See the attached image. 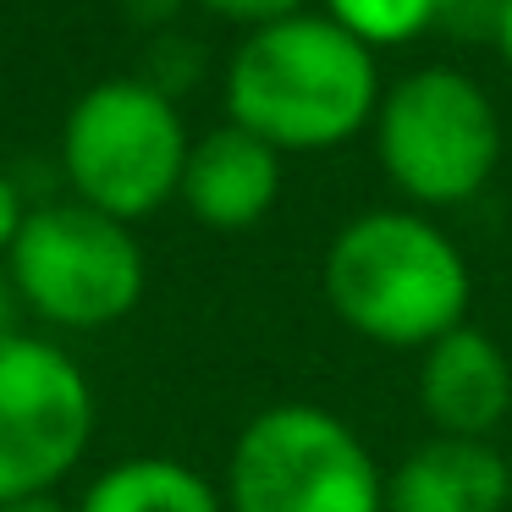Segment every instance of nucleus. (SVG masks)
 <instances>
[{
    "mask_svg": "<svg viewBox=\"0 0 512 512\" xmlns=\"http://www.w3.org/2000/svg\"><path fill=\"white\" fill-rule=\"evenodd\" d=\"M496 50L501 61L512 67V0H501V23H496Z\"/></svg>",
    "mask_w": 512,
    "mask_h": 512,
    "instance_id": "a211bd4d",
    "label": "nucleus"
},
{
    "mask_svg": "<svg viewBox=\"0 0 512 512\" xmlns=\"http://www.w3.org/2000/svg\"><path fill=\"white\" fill-rule=\"evenodd\" d=\"M94 441V386L61 342L0 336V501L56 490Z\"/></svg>",
    "mask_w": 512,
    "mask_h": 512,
    "instance_id": "0eeeda50",
    "label": "nucleus"
},
{
    "mask_svg": "<svg viewBox=\"0 0 512 512\" xmlns=\"http://www.w3.org/2000/svg\"><path fill=\"white\" fill-rule=\"evenodd\" d=\"M435 12H441V0H325V17L342 23L347 34H353L358 45H369L375 56L430 34Z\"/></svg>",
    "mask_w": 512,
    "mask_h": 512,
    "instance_id": "f8f14e48",
    "label": "nucleus"
},
{
    "mask_svg": "<svg viewBox=\"0 0 512 512\" xmlns=\"http://www.w3.org/2000/svg\"><path fill=\"white\" fill-rule=\"evenodd\" d=\"M507 463H512V457H507Z\"/></svg>",
    "mask_w": 512,
    "mask_h": 512,
    "instance_id": "6ab92c4d",
    "label": "nucleus"
},
{
    "mask_svg": "<svg viewBox=\"0 0 512 512\" xmlns=\"http://www.w3.org/2000/svg\"><path fill=\"white\" fill-rule=\"evenodd\" d=\"M226 512H386V474L342 413L276 402L237 435Z\"/></svg>",
    "mask_w": 512,
    "mask_h": 512,
    "instance_id": "39448f33",
    "label": "nucleus"
},
{
    "mask_svg": "<svg viewBox=\"0 0 512 512\" xmlns=\"http://www.w3.org/2000/svg\"><path fill=\"white\" fill-rule=\"evenodd\" d=\"M23 215H28L23 193H17V182L0 171V265H6V254H12L17 232H23Z\"/></svg>",
    "mask_w": 512,
    "mask_h": 512,
    "instance_id": "2eb2a0df",
    "label": "nucleus"
},
{
    "mask_svg": "<svg viewBox=\"0 0 512 512\" xmlns=\"http://www.w3.org/2000/svg\"><path fill=\"white\" fill-rule=\"evenodd\" d=\"M496 23H501V0H441L435 28H446L452 39H490L496 45Z\"/></svg>",
    "mask_w": 512,
    "mask_h": 512,
    "instance_id": "ddd939ff",
    "label": "nucleus"
},
{
    "mask_svg": "<svg viewBox=\"0 0 512 512\" xmlns=\"http://www.w3.org/2000/svg\"><path fill=\"white\" fill-rule=\"evenodd\" d=\"M512 463L490 441L430 435L386 474V512H507Z\"/></svg>",
    "mask_w": 512,
    "mask_h": 512,
    "instance_id": "9d476101",
    "label": "nucleus"
},
{
    "mask_svg": "<svg viewBox=\"0 0 512 512\" xmlns=\"http://www.w3.org/2000/svg\"><path fill=\"white\" fill-rule=\"evenodd\" d=\"M6 331H23V298H17L12 276H6V265H0V336Z\"/></svg>",
    "mask_w": 512,
    "mask_h": 512,
    "instance_id": "dca6fc26",
    "label": "nucleus"
},
{
    "mask_svg": "<svg viewBox=\"0 0 512 512\" xmlns=\"http://www.w3.org/2000/svg\"><path fill=\"white\" fill-rule=\"evenodd\" d=\"M177 199L188 215L215 232H248L281 199V149L254 138L248 127L226 122L215 133L193 138L188 166H182Z\"/></svg>",
    "mask_w": 512,
    "mask_h": 512,
    "instance_id": "1a4fd4ad",
    "label": "nucleus"
},
{
    "mask_svg": "<svg viewBox=\"0 0 512 512\" xmlns=\"http://www.w3.org/2000/svg\"><path fill=\"white\" fill-rule=\"evenodd\" d=\"M78 512H226V496L182 457H122L83 490Z\"/></svg>",
    "mask_w": 512,
    "mask_h": 512,
    "instance_id": "9b49d317",
    "label": "nucleus"
},
{
    "mask_svg": "<svg viewBox=\"0 0 512 512\" xmlns=\"http://www.w3.org/2000/svg\"><path fill=\"white\" fill-rule=\"evenodd\" d=\"M188 127L160 83L105 78L72 100L61 122V171L78 204L138 226L166 210L188 166Z\"/></svg>",
    "mask_w": 512,
    "mask_h": 512,
    "instance_id": "7ed1b4c3",
    "label": "nucleus"
},
{
    "mask_svg": "<svg viewBox=\"0 0 512 512\" xmlns=\"http://www.w3.org/2000/svg\"><path fill=\"white\" fill-rule=\"evenodd\" d=\"M23 314L56 331H105L127 320L144 298V248L133 226L78 199L34 204L6 254Z\"/></svg>",
    "mask_w": 512,
    "mask_h": 512,
    "instance_id": "423d86ee",
    "label": "nucleus"
},
{
    "mask_svg": "<svg viewBox=\"0 0 512 512\" xmlns=\"http://www.w3.org/2000/svg\"><path fill=\"white\" fill-rule=\"evenodd\" d=\"M0 512H78L56 496V490H39V496H17V501H0Z\"/></svg>",
    "mask_w": 512,
    "mask_h": 512,
    "instance_id": "f3484780",
    "label": "nucleus"
},
{
    "mask_svg": "<svg viewBox=\"0 0 512 512\" xmlns=\"http://www.w3.org/2000/svg\"><path fill=\"white\" fill-rule=\"evenodd\" d=\"M375 149L391 188L419 210L479 199L501 166L496 100L457 67H424L380 94Z\"/></svg>",
    "mask_w": 512,
    "mask_h": 512,
    "instance_id": "20e7f679",
    "label": "nucleus"
},
{
    "mask_svg": "<svg viewBox=\"0 0 512 512\" xmlns=\"http://www.w3.org/2000/svg\"><path fill=\"white\" fill-rule=\"evenodd\" d=\"M419 408L435 435L490 441L512 413V358L479 325L435 336L419 364Z\"/></svg>",
    "mask_w": 512,
    "mask_h": 512,
    "instance_id": "6e6552de",
    "label": "nucleus"
},
{
    "mask_svg": "<svg viewBox=\"0 0 512 512\" xmlns=\"http://www.w3.org/2000/svg\"><path fill=\"white\" fill-rule=\"evenodd\" d=\"M375 50L358 45L325 12H298L248 28L226 61V122L248 127L281 155L336 149L375 127L380 111Z\"/></svg>",
    "mask_w": 512,
    "mask_h": 512,
    "instance_id": "f257e3e1",
    "label": "nucleus"
},
{
    "mask_svg": "<svg viewBox=\"0 0 512 512\" xmlns=\"http://www.w3.org/2000/svg\"><path fill=\"white\" fill-rule=\"evenodd\" d=\"M199 6L237 28H265V23H281V17H298L309 0H199Z\"/></svg>",
    "mask_w": 512,
    "mask_h": 512,
    "instance_id": "4468645a",
    "label": "nucleus"
},
{
    "mask_svg": "<svg viewBox=\"0 0 512 512\" xmlns=\"http://www.w3.org/2000/svg\"><path fill=\"white\" fill-rule=\"evenodd\" d=\"M325 303L375 347L424 353L468 320V259L424 210H364L325 248Z\"/></svg>",
    "mask_w": 512,
    "mask_h": 512,
    "instance_id": "f03ea898",
    "label": "nucleus"
}]
</instances>
